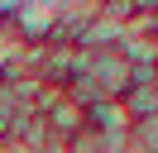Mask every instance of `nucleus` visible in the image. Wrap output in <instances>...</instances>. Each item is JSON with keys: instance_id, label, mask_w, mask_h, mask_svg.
Masks as SVG:
<instances>
[{"instance_id": "1", "label": "nucleus", "mask_w": 158, "mask_h": 153, "mask_svg": "<svg viewBox=\"0 0 158 153\" xmlns=\"http://www.w3.org/2000/svg\"><path fill=\"white\" fill-rule=\"evenodd\" d=\"M81 81L96 86L101 101H125L129 91V62L110 48V53H81Z\"/></svg>"}, {"instance_id": "2", "label": "nucleus", "mask_w": 158, "mask_h": 153, "mask_svg": "<svg viewBox=\"0 0 158 153\" xmlns=\"http://www.w3.org/2000/svg\"><path fill=\"white\" fill-rule=\"evenodd\" d=\"M125 143H129V148H139V153H158V115H148V120H134Z\"/></svg>"}, {"instance_id": "3", "label": "nucleus", "mask_w": 158, "mask_h": 153, "mask_svg": "<svg viewBox=\"0 0 158 153\" xmlns=\"http://www.w3.org/2000/svg\"><path fill=\"white\" fill-rule=\"evenodd\" d=\"M62 153H115V148H110V143L101 139V134L91 129V124H81V129L72 134L67 143H62Z\"/></svg>"}, {"instance_id": "4", "label": "nucleus", "mask_w": 158, "mask_h": 153, "mask_svg": "<svg viewBox=\"0 0 158 153\" xmlns=\"http://www.w3.org/2000/svg\"><path fill=\"white\" fill-rule=\"evenodd\" d=\"M153 48H158V29H153Z\"/></svg>"}]
</instances>
